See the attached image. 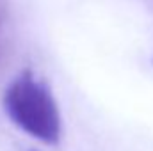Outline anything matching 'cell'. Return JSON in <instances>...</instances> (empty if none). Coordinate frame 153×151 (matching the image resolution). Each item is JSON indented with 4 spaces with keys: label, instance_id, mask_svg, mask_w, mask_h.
<instances>
[{
    "label": "cell",
    "instance_id": "7a4b0ae2",
    "mask_svg": "<svg viewBox=\"0 0 153 151\" xmlns=\"http://www.w3.org/2000/svg\"><path fill=\"white\" fill-rule=\"evenodd\" d=\"M7 16H9V5H7V0H0V32L7 21Z\"/></svg>",
    "mask_w": 153,
    "mask_h": 151
},
{
    "label": "cell",
    "instance_id": "3957f363",
    "mask_svg": "<svg viewBox=\"0 0 153 151\" xmlns=\"http://www.w3.org/2000/svg\"><path fill=\"white\" fill-rule=\"evenodd\" d=\"M7 53H9V50H7V46L4 44V43H0V70L5 66V62H7Z\"/></svg>",
    "mask_w": 153,
    "mask_h": 151
},
{
    "label": "cell",
    "instance_id": "6da1fadb",
    "mask_svg": "<svg viewBox=\"0 0 153 151\" xmlns=\"http://www.w3.org/2000/svg\"><path fill=\"white\" fill-rule=\"evenodd\" d=\"M4 110L11 123L36 141L55 146L62 137V117L50 89L25 70L4 93Z\"/></svg>",
    "mask_w": 153,
    "mask_h": 151
}]
</instances>
